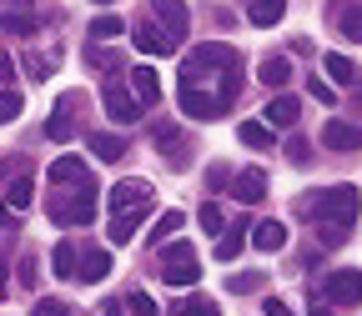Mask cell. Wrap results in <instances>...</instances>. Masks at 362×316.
Listing matches in <instances>:
<instances>
[{
	"instance_id": "1",
	"label": "cell",
	"mask_w": 362,
	"mask_h": 316,
	"mask_svg": "<svg viewBox=\"0 0 362 316\" xmlns=\"http://www.w3.org/2000/svg\"><path fill=\"white\" fill-rule=\"evenodd\" d=\"M357 191L352 186H317V191H307L302 201H297V216L302 221H317V226H347L357 221Z\"/></svg>"
},
{
	"instance_id": "2",
	"label": "cell",
	"mask_w": 362,
	"mask_h": 316,
	"mask_svg": "<svg viewBox=\"0 0 362 316\" xmlns=\"http://www.w3.org/2000/svg\"><path fill=\"white\" fill-rule=\"evenodd\" d=\"M197 251H192V241H176V246H166L161 251V281L166 286H197Z\"/></svg>"
},
{
	"instance_id": "3",
	"label": "cell",
	"mask_w": 362,
	"mask_h": 316,
	"mask_svg": "<svg viewBox=\"0 0 362 316\" xmlns=\"http://www.w3.org/2000/svg\"><path fill=\"white\" fill-rule=\"evenodd\" d=\"M90 216H96V191H56V201H51L56 226H86Z\"/></svg>"
},
{
	"instance_id": "4",
	"label": "cell",
	"mask_w": 362,
	"mask_h": 316,
	"mask_svg": "<svg viewBox=\"0 0 362 316\" xmlns=\"http://www.w3.org/2000/svg\"><path fill=\"white\" fill-rule=\"evenodd\" d=\"M51 186L56 191H96V186H90V166L81 156H61L51 166Z\"/></svg>"
},
{
	"instance_id": "5",
	"label": "cell",
	"mask_w": 362,
	"mask_h": 316,
	"mask_svg": "<svg viewBox=\"0 0 362 316\" xmlns=\"http://www.w3.org/2000/svg\"><path fill=\"white\" fill-rule=\"evenodd\" d=\"M176 101H181V111H187L192 121H216L221 106H226L221 96H206V90H197L192 80H181V96H176Z\"/></svg>"
},
{
	"instance_id": "6",
	"label": "cell",
	"mask_w": 362,
	"mask_h": 316,
	"mask_svg": "<svg viewBox=\"0 0 362 316\" xmlns=\"http://www.w3.org/2000/svg\"><path fill=\"white\" fill-rule=\"evenodd\" d=\"M151 181H141V176H131V181H121V186L111 191V206L116 211H141V206H151Z\"/></svg>"
},
{
	"instance_id": "7",
	"label": "cell",
	"mask_w": 362,
	"mask_h": 316,
	"mask_svg": "<svg viewBox=\"0 0 362 316\" xmlns=\"http://www.w3.org/2000/svg\"><path fill=\"white\" fill-rule=\"evenodd\" d=\"M327 301L357 306L362 301V271H332V276H327Z\"/></svg>"
},
{
	"instance_id": "8",
	"label": "cell",
	"mask_w": 362,
	"mask_h": 316,
	"mask_svg": "<svg viewBox=\"0 0 362 316\" xmlns=\"http://www.w3.org/2000/svg\"><path fill=\"white\" fill-rule=\"evenodd\" d=\"M322 146H332V151H362V126H352V121H327V126H322Z\"/></svg>"
},
{
	"instance_id": "9",
	"label": "cell",
	"mask_w": 362,
	"mask_h": 316,
	"mask_svg": "<svg viewBox=\"0 0 362 316\" xmlns=\"http://www.w3.org/2000/svg\"><path fill=\"white\" fill-rule=\"evenodd\" d=\"M76 106H81V96H76V90H66V96H61V111L45 121V135H51V141H71V135H76V121H71Z\"/></svg>"
},
{
	"instance_id": "10",
	"label": "cell",
	"mask_w": 362,
	"mask_h": 316,
	"mask_svg": "<svg viewBox=\"0 0 362 316\" xmlns=\"http://www.w3.org/2000/svg\"><path fill=\"white\" fill-rule=\"evenodd\" d=\"M136 51H146V56H171L176 51V35L166 25H141L136 30Z\"/></svg>"
},
{
	"instance_id": "11",
	"label": "cell",
	"mask_w": 362,
	"mask_h": 316,
	"mask_svg": "<svg viewBox=\"0 0 362 316\" xmlns=\"http://www.w3.org/2000/svg\"><path fill=\"white\" fill-rule=\"evenodd\" d=\"M151 11H156V20L181 40L187 35V25H192V16H187V6H181V0H151Z\"/></svg>"
},
{
	"instance_id": "12",
	"label": "cell",
	"mask_w": 362,
	"mask_h": 316,
	"mask_svg": "<svg viewBox=\"0 0 362 316\" xmlns=\"http://www.w3.org/2000/svg\"><path fill=\"white\" fill-rule=\"evenodd\" d=\"M106 111H111V121H121V126H131L136 116H141V111H136V96H131L126 85H106Z\"/></svg>"
},
{
	"instance_id": "13",
	"label": "cell",
	"mask_w": 362,
	"mask_h": 316,
	"mask_svg": "<svg viewBox=\"0 0 362 316\" xmlns=\"http://www.w3.org/2000/svg\"><path fill=\"white\" fill-rule=\"evenodd\" d=\"M237 201H262L267 196V171L262 166H247V171H237Z\"/></svg>"
},
{
	"instance_id": "14",
	"label": "cell",
	"mask_w": 362,
	"mask_h": 316,
	"mask_svg": "<svg viewBox=\"0 0 362 316\" xmlns=\"http://www.w3.org/2000/svg\"><path fill=\"white\" fill-rule=\"evenodd\" d=\"M252 246H257V251H282V246H287V226H282V221L252 226Z\"/></svg>"
},
{
	"instance_id": "15",
	"label": "cell",
	"mask_w": 362,
	"mask_h": 316,
	"mask_svg": "<svg viewBox=\"0 0 362 316\" xmlns=\"http://www.w3.org/2000/svg\"><path fill=\"white\" fill-rule=\"evenodd\" d=\"M131 85H136V101H141V106H156L161 101V80H156L151 66H136L131 71Z\"/></svg>"
},
{
	"instance_id": "16",
	"label": "cell",
	"mask_w": 362,
	"mask_h": 316,
	"mask_svg": "<svg viewBox=\"0 0 362 316\" xmlns=\"http://www.w3.org/2000/svg\"><path fill=\"white\" fill-rule=\"evenodd\" d=\"M76 276H81V281H90V286H96V281H106V276H111V251H86Z\"/></svg>"
},
{
	"instance_id": "17",
	"label": "cell",
	"mask_w": 362,
	"mask_h": 316,
	"mask_svg": "<svg viewBox=\"0 0 362 316\" xmlns=\"http://www.w3.org/2000/svg\"><path fill=\"white\" fill-rule=\"evenodd\" d=\"M146 211H151V206H141V211H116V216H111V241H116V246H121V241H131Z\"/></svg>"
},
{
	"instance_id": "18",
	"label": "cell",
	"mask_w": 362,
	"mask_h": 316,
	"mask_svg": "<svg viewBox=\"0 0 362 316\" xmlns=\"http://www.w3.org/2000/svg\"><path fill=\"white\" fill-rule=\"evenodd\" d=\"M90 151H96V161H121L126 156V141L111 135V130H96V135H90Z\"/></svg>"
},
{
	"instance_id": "19",
	"label": "cell",
	"mask_w": 362,
	"mask_h": 316,
	"mask_svg": "<svg viewBox=\"0 0 362 316\" xmlns=\"http://www.w3.org/2000/svg\"><path fill=\"white\" fill-rule=\"evenodd\" d=\"M252 25H277L282 16H287V0H252Z\"/></svg>"
},
{
	"instance_id": "20",
	"label": "cell",
	"mask_w": 362,
	"mask_h": 316,
	"mask_svg": "<svg viewBox=\"0 0 362 316\" xmlns=\"http://www.w3.org/2000/svg\"><path fill=\"white\" fill-rule=\"evenodd\" d=\"M327 75H332L337 85H352V90H362V75H357V66H352L347 56H327Z\"/></svg>"
},
{
	"instance_id": "21",
	"label": "cell",
	"mask_w": 362,
	"mask_h": 316,
	"mask_svg": "<svg viewBox=\"0 0 362 316\" xmlns=\"http://www.w3.org/2000/svg\"><path fill=\"white\" fill-rule=\"evenodd\" d=\"M267 85H287L292 80V61L287 56H272V61H262V71H257Z\"/></svg>"
},
{
	"instance_id": "22",
	"label": "cell",
	"mask_w": 362,
	"mask_h": 316,
	"mask_svg": "<svg viewBox=\"0 0 362 316\" xmlns=\"http://www.w3.org/2000/svg\"><path fill=\"white\" fill-rule=\"evenodd\" d=\"M51 266H56V276H76V271H81V256H76V246H71V241H61V246L51 251Z\"/></svg>"
},
{
	"instance_id": "23",
	"label": "cell",
	"mask_w": 362,
	"mask_h": 316,
	"mask_svg": "<svg viewBox=\"0 0 362 316\" xmlns=\"http://www.w3.org/2000/svg\"><path fill=\"white\" fill-rule=\"evenodd\" d=\"M237 135H242V146H257V151H267V146H272V130H267L262 121H242V126H237Z\"/></svg>"
},
{
	"instance_id": "24",
	"label": "cell",
	"mask_w": 362,
	"mask_h": 316,
	"mask_svg": "<svg viewBox=\"0 0 362 316\" xmlns=\"http://www.w3.org/2000/svg\"><path fill=\"white\" fill-rule=\"evenodd\" d=\"M297 116H302V111H297V101H292V96H277V101L267 106V121H272V126H292Z\"/></svg>"
},
{
	"instance_id": "25",
	"label": "cell",
	"mask_w": 362,
	"mask_h": 316,
	"mask_svg": "<svg viewBox=\"0 0 362 316\" xmlns=\"http://www.w3.org/2000/svg\"><path fill=\"white\" fill-rule=\"evenodd\" d=\"M156 141H161V151H166V161H171V166H187V161H192V156H187V141H181V135L161 130Z\"/></svg>"
},
{
	"instance_id": "26",
	"label": "cell",
	"mask_w": 362,
	"mask_h": 316,
	"mask_svg": "<svg viewBox=\"0 0 362 316\" xmlns=\"http://www.w3.org/2000/svg\"><path fill=\"white\" fill-rule=\"evenodd\" d=\"M181 226H187V216H181V211H166V216L156 221V231H151V241H171V236L181 231Z\"/></svg>"
},
{
	"instance_id": "27",
	"label": "cell",
	"mask_w": 362,
	"mask_h": 316,
	"mask_svg": "<svg viewBox=\"0 0 362 316\" xmlns=\"http://www.w3.org/2000/svg\"><path fill=\"white\" fill-rule=\"evenodd\" d=\"M6 196H11V206H16V211H25V206L35 201V181H30V176H21V181H16V186H11Z\"/></svg>"
},
{
	"instance_id": "28",
	"label": "cell",
	"mask_w": 362,
	"mask_h": 316,
	"mask_svg": "<svg viewBox=\"0 0 362 316\" xmlns=\"http://www.w3.org/2000/svg\"><path fill=\"white\" fill-rule=\"evenodd\" d=\"M126 25L116 20V16H96V20H90V35H96V40H116Z\"/></svg>"
},
{
	"instance_id": "29",
	"label": "cell",
	"mask_w": 362,
	"mask_h": 316,
	"mask_svg": "<svg viewBox=\"0 0 362 316\" xmlns=\"http://www.w3.org/2000/svg\"><path fill=\"white\" fill-rule=\"evenodd\" d=\"M337 30H342L347 40H362V11H342V16H337Z\"/></svg>"
},
{
	"instance_id": "30",
	"label": "cell",
	"mask_w": 362,
	"mask_h": 316,
	"mask_svg": "<svg viewBox=\"0 0 362 316\" xmlns=\"http://www.w3.org/2000/svg\"><path fill=\"white\" fill-rule=\"evenodd\" d=\"M242 241H247V236H242V231H226V236H221V241H216V256H221V261H232V256H237V251H242Z\"/></svg>"
},
{
	"instance_id": "31",
	"label": "cell",
	"mask_w": 362,
	"mask_h": 316,
	"mask_svg": "<svg viewBox=\"0 0 362 316\" xmlns=\"http://www.w3.org/2000/svg\"><path fill=\"white\" fill-rule=\"evenodd\" d=\"M126 306H131L136 316H161V311H156V301H151L146 291H131V296H126Z\"/></svg>"
},
{
	"instance_id": "32",
	"label": "cell",
	"mask_w": 362,
	"mask_h": 316,
	"mask_svg": "<svg viewBox=\"0 0 362 316\" xmlns=\"http://www.w3.org/2000/svg\"><path fill=\"white\" fill-rule=\"evenodd\" d=\"M16 116H21V96H16V90H0V126L16 121Z\"/></svg>"
},
{
	"instance_id": "33",
	"label": "cell",
	"mask_w": 362,
	"mask_h": 316,
	"mask_svg": "<svg viewBox=\"0 0 362 316\" xmlns=\"http://www.w3.org/2000/svg\"><path fill=\"white\" fill-rule=\"evenodd\" d=\"M197 221L206 226V231H211V236H216V231H221V226H226V216H221V206H202V211H197Z\"/></svg>"
},
{
	"instance_id": "34",
	"label": "cell",
	"mask_w": 362,
	"mask_h": 316,
	"mask_svg": "<svg viewBox=\"0 0 362 316\" xmlns=\"http://www.w3.org/2000/svg\"><path fill=\"white\" fill-rule=\"evenodd\" d=\"M30 316H76V306H66V301H40Z\"/></svg>"
},
{
	"instance_id": "35",
	"label": "cell",
	"mask_w": 362,
	"mask_h": 316,
	"mask_svg": "<svg viewBox=\"0 0 362 316\" xmlns=\"http://www.w3.org/2000/svg\"><path fill=\"white\" fill-rule=\"evenodd\" d=\"M6 30H11V35H30V30H35V20H30V16H16V11H11V16H6Z\"/></svg>"
},
{
	"instance_id": "36",
	"label": "cell",
	"mask_w": 362,
	"mask_h": 316,
	"mask_svg": "<svg viewBox=\"0 0 362 316\" xmlns=\"http://www.w3.org/2000/svg\"><path fill=\"white\" fill-rule=\"evenodd\" d=\"M287 161H297V166H307V161H312V151H307V141H297V135H292V141H287Z\"/></svg>"
},
{
	"instance_id": "37",
	"label": "cell",
	"mask_w": 362,
	"mask_h": 316,
	"mask_svg": "<svg viewBox=\"0 0 362 316\" xmlns=\"http://www.w3.org/2000/svg\"><path fill=\"white\" fill-rule=\"evenodd\" d=\"M226 181H237V176H232V171H226V166H211V171H206V186H211V191H221V186H226Z\"/></svg>"
},
{
	"instance_id": "38",
	"label": "cell",
	"mask_w": 362,
	"mask_h": 316,
	"mask_svg": "<svg viewBox=\"0 0 362 316\" xmlns=\"http://www.w3.org/2000/svg\"><path fill=\"white\" fill-rule=\"evenodd\" d=\"M181 316H216V306L197 296V301H187V306H181Z\"/></svg>"
},
{
	"instance_id": "39",
	"label": "cell",
	"mask_w": 362,
	"mask_h": 316,
	"mask_svg": "<svg viewBox=\"0 0 362 316\" xmlns=\"http://www.w3.org/2000/svg\"><path fill=\"white\" fill-rule=\"evenodd\" d=\"M257 281H262V271H257V276H232V281H226V286H232L237 296H247V291H252Z\"/></svg>"
},
{
	"instance_id": "40",
	"label": "cell",
	"mask_w": 362,
	"mask_h": 316,
	"mask_svg": "<svg viewBox=\"0 0 362 316\" xmlns=\"http://www.w3.org/2000/svg\"><path fill=\"white\" fill-rule=\"evenodd\" d=\"M262 311H267V316H292V306H287V301H277V296H267V301H262Z\"/></svg>"
},
{
	"instance_id": "41",
	"label": "cell",
	"mask_w": 362,
	"mask_h": 316,
	"mask_svg": "<svg viewBox=\"0 0 362 316\" xmlns=\"http://www.w3.org/2000/svg\"><path fill=\"white\" fill-rule=\"evenodd\" d=\"M307 90H312L317 101H327V106H332V85H327V80H307Z\"/></svg>"
},
{
	"instance_id": "42",
	"label": "cell",
	"mask_w": 362,
	"mask_h": 316,
	"mask_svg": "<svg viewBox=\"0 0 362 316\" xmlns=\"http://www.w3.org/2000/svg\"><path fill=\"white\" fill-rule=\"evenodd\" d=\"M25 71H30L35 80H45V75H51V71H45V56H25Z\"/></svg>"
},
{
	"instance_id": "43",
	"label": "cell",
	"mask_w": 362,
	"mask_h": 316,
	"mask_svg": "<svg viewBox=\"0 0 362 316\" xmlns=\"http://www.w3.org/2000/svg\"><path fill=\"white\" fill-rule=\"evenodd\" d=\"M337 241H347L342 226H322V246H337Z\"/></svg>"
},
{
	"instance_id": "44",
	"label": "cell",
	"mask_w": 362,
	"mask_h": 316,
	"mask_svg": "<svg viewBox=\"0 0 362 316\" xmlns=\"http://www.w3.org/2000/svg\"><path fill=\"white\" fill-rule=\"evenodd\" d=\"M21 281H25V286H35V281H40V271H35V261H30V256L21 261Z\"/></svg>"
},
{
	"instance_id": "45",
	"label": "cell",
	"mask_w": 362,
	"mask_h": 316,
	"mask_svg": "<svg viewBox=\"0 0 362 316\" xmlns=\"http://www.w3.org/2000/svg\"><path fill=\"white\" fill-rule=\"evenodd\" d=\"M0 80H6V85L16 80V61H11V56H0Z\"/></svg>"
},
{
	"instance_id": "46",
	"label": "cell",
	"mask_w": 362,
	"mask_h": 316,
	"mask_svg": "<svg viewBox=\"0 0 362 316\" xmlns=\"http://www.w3.org/2000/svg\"><path fill=\"white\" fill-rule=\"evenodd\" d=\"M101 311H106V316H126V301H106Z\"/></svg>"
},
{
	"instance_id": "47",
	"label": "cell",
	"mask_w": 362,
	"mask_h": 316,
	"mask_svg": "<svg viewBox=\"0 0 362 316\" xmlns=\"http://www.w3.org/2000/svg\"><path fill=\"white\" fill-rule=\"evenodd\" d=\"M0 296H6V276H0Z\"/></svg>"
},
{
	"instance_id": "48",
	"label": "cell",
	"mask_w": 362,
	"mask_h": 316,
	"mask_svg": "<svg viewBox=\"0 0 362 316\" xmlns=\"http://www.w3.org/2000/svg\"><path fill=\"white\" fill-rule=\"evenodd\" d=\"M16 6H30V0H16Z\"/></svg>"
},
{
	"instance_id": "49",
	"label": "cell",
	"mask_w": 362,
	"mask_h": 316,
	"mask_svg": "<svg viewBox=\"0 0 362 316\" xmlns=\"http://www.w3.org/2000/svg\"><path fill=\"white\" fill-rule=\"evenodd\" d=\"M96 6H111V0H96Z\"/></svg>"
}]
</instances>
